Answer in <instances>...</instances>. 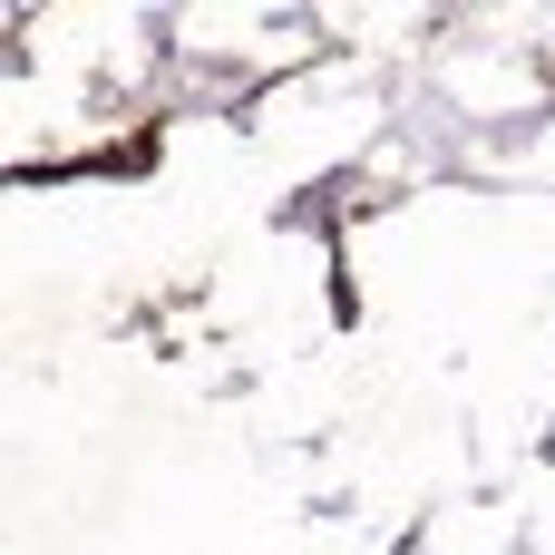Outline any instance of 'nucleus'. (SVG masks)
I'll list each match as a JSON object with an SVG mask.
<instances>
[]
</instances>
